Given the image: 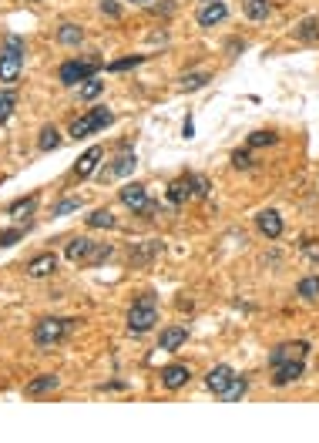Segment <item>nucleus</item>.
<instances>
[{"label": "nucleus", "instance_id": "nucleus-1", "mask_svg": "<svg viewBox=\"0 0 319 443\" xmlns=\"http://www.w3.org/2000/svg\"><path fill=\"white\" fill-rule=\"evenodd\" d=\"M24 54H27V41L21 34H7L3 37V44H0V84L3 87H14L21 81Z\"/></svg>", "mask_w": 319, "mask_h": 443}, {"label": "nucleus", "instance_id": "nucleus-2", "mask_svg": "<svg viewBox=\"0 0 319 443\" xmlns=\"http://www.w3.org/2000/svg\"><path fill=\"white\" fill-rule=\"evenodd\" d=\"M155 322H158V296H155V292H145L132 309H128V333L145 336V333L155 329Z\"/></svg>", "mask_w": 319, "mask_h": 443}, {"label": "nucleus", "instance_id": "nucleus-3", "mask_svg": "<svg viewBox=\"0 0 319 443\" xmlns=\"http://www.w3.org/2000/svg\"><path fill=\"white\" fill-rule=\"evenodd\" d=\"M74 322H78V319H68V316H48V319H41V322L34 326V346L44 349V353L54 349L61 339L74 329Z\"/></svg>", "mask_w": 319, "mask_h": 443}, {"label": "nucleus", "instance_id": "nucleus-4", "mask_svg": "<svg viewBox=\"0 0 319 443\" xmlns=\"http://www.w3.org/2000/svg\"><path fill=\"white\" fill-rule=\"evenodd\" d=\"M98 68H101V61H98V57H91V61L74 57V61H64V64L57 68V81H61L64 87H78L81 81L94 78V74H98Z\"/></svg>", "mask_w": 319, "mask_h": 443}, {"label": "nucleus", "instance_id": "nucleus-5", "mask_svg": "<svg viewBox=\"0 0 319 443\" xmlns=\"http://www.w3.org/2000/svg\"><path fill=\"white\" fill-rule=\"evenodd\" d=\"M114 121V114L107 111V107H91L88 114H81L78 121L71 125V138H88V134H94V131H105L107 125Z\"/></svg>", "mask_w": 319, "mask_h": 443}, {"label": "nucleus", "instance_id": "nucleus-6", "mask_svg": "<svg viewBox=\"0 0 319 443\" xmlns=\"http://www.w3.org/2000/svg\"><path fill=\"white\" fill-rule=\"evenodd\" d=\"M309 356V342L306 339H293V342H279L272 353H269V366H286V363H296V360H306Z\"/></svg>", "mask_w": 319, "mask_h": 443}, {"label": "nucleus", "instance_id": "nucleus-7", "mask_svg": "<svg viewBox=\"0 0 319 443\" xmlns=\"http://www.w3.org/2000/svg\"><path fill=\"white\" fill-rule=\"evenodd\" d=\"M121 205L125 209H132V212H152V202H148V188L145 185H138V182H128L121 192Z\"/></svg>", "mask_w": 319, "mask_h": 443}, {"label": "nucleus", "instance_id": "nucleus-8", "mask_svg": "<svg viewBox=\"0 0 319 443\" xmlns=\"http://www.w3.org/2000/svg\"><path fill=\"white\" fill-rule=\"evenodd\" d=\"M256 229L266 235L269 242H276L279 235H282V215L276 209H263L259 215H256Z\"/></svg>", "mask_w": 319, "mask_h": 443}, {"label": "nucleus", "instance_id": "nucleus-9", "mask_svg": "<svg viewBox=\"0 0 319 443\" xmlns=\"http://www.w3.org/2000/svg\"><path fill=\"white\" fill-rule=\"evenodd\" d=\"M57 265H61V259H57L54 252H41V256H34V259L27 262V276H30V279H44V276H54V272H57Z\"/></svg>", "mask_w": 319, "mask_h": 443}, {"label": "nucleus", "instance_id": "nucleus-10", "mask_svg": "<svg viewBox=\"0 0 319 443\" xmlns=\"http://www.w3.org/2000/svg\"><path fill=\"white\" fill-rule=\"evenodd\" d=\"M188 380H192V369H188L185 363H172L161 369V387H165V390H182Z\"/></svg>", "mask_w": 319, "mask_h": 443}, {"label": "nucleus", "instance_id": "nucleus-11", "mask_svg": "<svg viewBox=\"0 0 319 443\" xmlns=\"http://www.w3.org/2000/svg\"><path fill=\"white\" fill-rule=\"evenodd\" d=\"M306 373V360H296V363H286V366H276L272 369V387H289V383H296L299 376Z\"/></svg>", "mask_w": 319, "mask_h": 443}, {"label": "nucleus", "instance_id": "nucleus-12", "mask_svg": "<svg viewBox=\"0 0 319 443\" xmlns=\"http://www.w3.org/2000/svg\"><path fill=\"white\" fill-rule=\"evenodd\" d=\"M101 158H105V148H101V145H91V148L78 158L74 175H78V178H91V175H94V168L101 165Z\"/></svg>", "mask_w": 319, "mask_h": 443}, {"label": "nucleus", "instance_id": "nucleus-13", "mask_svg": "<svg viewBox=\"0 0 319 443\" xmlns=\"http://www.w3.org/2000/svg\"><path fill=\"white\" fill-rule=\"evenodd\" d=\"M232 376H236V369H232V366L218 363V366H212V369H209V376H205V387H209V393H215V396H218V393H222L225 387H229V383H232Z\"/></svg>", "mask_w": 319, "mask_h": 443}, {"label": "nucleus", "instance_id": "nucleus-14", "mask_svg": "<svg viewBox=\"0 0 319 443\" xmlns=\"http://www.w3.org/2000/svg\"><path fill=\"white\" fill-rule=\"evenodd\" d=\"M225 17H229V7H225L222 0L202 3V10H198V27H215V24H222Z\"/></svg>", "mask_w": 319, "mask_h": 443}, {"label": "nucleus", "instance_id": "nucleus-15", "mask_svg": "<svg viewBox=\"0 0 319 443\" xmlns=\"http://www.w3.org/2000/svg\"><path fill=\"white\" fill-rule=\"evenodd\" d=\"M185 342H188V329H185V326H168V329H161L158 349H165V353H175V349H182Z\"/></svg>", "mask_w": 319, "mask_h": 443}, {"label": "nucleus", "instance_id": "nucleus-16", "mask_svg": "<svg viewBox=\"0 0 319 443\" xmlns=\"http://www.w3.org/2000/svg\"><path fill=\"white\" fill-rule=\"evenodd\" d=\"M61 387V376L57 373H44V376H37V380H30L27 383V396H44V393H54Z\"/></svg>", "mask_w": 319, "mask_h": 443}, {"label": "nucleus", "instance_id": "nucleus-17", "mask_svg": "<svg viewBox=\"0 0 319 443\" xmlns=\"http://www.w3.org/2000/svg\"><path fill=\"white\" fill-rule=\"evenodd\" d=\"M134 165H138V158L132 155V145H125L121 148V155L114 158V165H111V172L107 175H114V178H125V175H132Z\"/></svg>", "mask_w": 319, "mask_h": 443}, {"label": "nucleus", "instance_id": "nucleus-18", "mask_svg": "<svg viewBox=\"0 0 319 443\" xmlns=\"http://www.w3.org/2000/svg\"><path fill=\"white\" fill-rule=\"evenodd\" d=\"M245 390H249V380L236 373V376H232V383H229L225 390L218 393V400H222V403H239L242 396H245Z\"/></svg>", "mask_w": 319, "mask_h": 443}, {"label": "nucleus", "instance_id": "nucleus-19", "mask_svg": "<svg viewBox=\"0 0 319 443\" xmlns=\"http://www.w3.org/2000/svg\"><path fill=\"white\" fill-rule=\"evenodd\" d=\"M91 245H94V242H91V238H84V235H81V238H71V242H68V249H64V256H68L71 262H84L88 259V252H91Z\"/></svg>", "mask_w": 319, "mask_h": 443}, {"label": "nucleus", "instance_id": "nucleus-20", "mask_svg": "<svg viewBox=\"0 0 319 443\" xmlns=\"http://www.w3.org/2000/svg\"><path fill=\"white\" fill-rule=\"evenodd\" d=\"M242 10H245L249 21H266L272 3H269V0H242Z\"/></svg>", "mask_w": 319, "mask_h": 443}, {"label": "nucleus", "instance_id": "nucleus-21", "mask_svg": "<svg viewBox=\"0 0 319 443\" xmlns=\"http://www.w3.org/2000/svg\"><path fill=\"white\" fill-rule=\"evenodd\" d=\"M37 148H41V152H57V148H61V131L54 128V125H44V128H41V138H37Z\"/></svg>", "mask_w": 319, "mask_h": 443}, {"label": "nucleus", "instance_id": "nucleus-22", "mask_svg": "<svg viewBox=\"0 0 319 443\" xmlns=\"http://www.w3.org/2000/svg\"><path fill=\"white\" fill-rule=\"evenodd\" d=\"M81 41H84V30L78 24H64L57 30V44H64V48H78Z\"/></svg>", "mask_w": 319, "mask_h": 443}, {"label": "nucleus", "instance_id": "nucleus-23", "mask_svg": "<svg viewBox=\"0 0 319 443\" xmlns=\"http://www.w3.org/2000/svg\"><path fill=\"white\" fill-rule=\"evenodd\" d=\"M14 107H17V94H14V87H0V125H7V121H10Z\"/></svg>", "mask_w": 319, "mask_h": 443}, {"label": "nucleus", "instance_id": "nucleus-24", "mask_svg": "<svg viewBox=\"0 0 319 443\" xmlns=\"http://www.w3.org/2000/svg\"><path fill=\"white\" fill-rule=\"evenodd\" d=\"M88 225H91V229H114L118 218H114V212L111 209H94L91 215H88Z\"/></svg>", "mask_w": 319, "mask_h": 443}, {"label": "nucleus", "instance_id": "nucleus-25", "mask_svg": "<svg viewBox=\"0 0 319 443\" xmlns=\"http://www.w3.org/2000/svg\"><path fill=\"white\" fill-rule=\"evenodd\" d=\"M296 37H299V41H306V44H316L319 41V21L316 17H306L302 24L296 27Z\"/></svg>", "mask_w": 319, "mask_h": 443}, {"label": "nucleus", "instance_id": "nucleus-26", "mask_svg": "<svg viewBox=\"0 0 319 443\" xmlns=\"http://www.w3.org/2000/svg\"><path fill=\"white\" fill-rule=\"evenodd\" d=\"M37 209V195H30V198H17V202H10L7 205V215L10 218H24V215H30V212Z\"/></svg>", "mask_w": 319, "mask_h": 443}, {"label": "nucleus", "instance_id": "nucleus-27", "mask_svg": "<svg viewBox=\"0 0 319 443\" xmlns=\"http://www.w3.org/2000/svg\"><path fill=\"white\" fill-rule=\"evenodd\" d=\"M296 296H299V299H306V302L319 299V276H306V279L296 286Z\"/></svg>", "mask_w": 319, "mask_h": 443}, {"label": "nucleus", "instance_id": "nucleus-28", "mask_svg": "<svg viewBox=\"0 0 319 443\" xmlns=\"http://www.w3.org/2000/svg\"><path fill=\"white\" fill-rule=\"evenodd\" d=\"M111 252H114V249H111V245H107V242H94V245H91V252H88V265H101V262H107L111 259Z\"/></svg>", "mask_w": 319, "mask_h": 443}, {"label": "nucleus", "instance_id": "nucleus-29", "mask_svg": "<svg viewBox=\"0 0 319 443\" xmlns=\"http://www.w3.org/2000/svg\"><path fill=\"white\" fill-rule=\"evenodd\" d=\"M212 81V74L209 71H192V74H185L182 78V91H198V87H205Z\"/></svg>", "mask_w": 319, "mask_h": 443}, {"label": "nucleus", "instance_id": "nucleus-30", "mask_svg": "<svg viewBox=\"0 0 319 443\" xmlns=\"http://www.w3.org/2000/svg\"><path fill=\"white\" fill-rule=\"evenodd\" d=\"M138 64H145V54H132V57H121V61H111L107 64V71L111 74H121V71H132Z\"/></svg>", "mask_w": 319, "mask_h": 443}, {"label": "nucleus", "instance_id": "nucleus-31", "mask_svg": "<svg viewBox=\"0 0 319 443\" xmlns=\"http://www.w3.org/2000/svg\"><path fill=\"white\" fill-rule=\"evenodd\" d=\"M276 141H279L276 131H252V134H249V148H269V145H276Z\"/></svg>", "mask_w": 319, "mask_h": 443}, {"label": "nucleus", "instance_id": "nucleus-32", "mask_svg": "<svg viewBox=\"0 0 319 443\" xmlns=\"http://www.w3.org/2000/svg\"><path fill=\"white\" fill-rule=\"evenodd\" d=\"M101 87H105V81L88 78L84 84H81V98H84V101H91V98H98V94H101Z\"/></svg>", "mask_w": 319, "mask_h": 443}, {"label": "nucleus", "instance_id": "nucleus-33", "mask_svg": "<svg viewBox=\"0 0 319 443\" xmlns=\"http://www.w3.org/2000/svg\"><path fill=\"white\" fill-rule=\"evenodd\" d=\"M24 235H27V229H7V232H0V249H10V245H17Z\"/></svg>", "mask_w": 319, "mask_h": 443}, {"label": "nucleus", "instance_id": "nucleus-34", "mask_svg": "<svg viewBox=\"0 0 319 443\" xmlns=\"http://www.w3.org/2000/svg\"><path fill=\"white\" fill-rule=\"evenodd\" d=\"M84 202L81 198H61L57 205H54V215H68V212H78Z\"/></svg>", "mask_w": 319, "mask_h": 443}, {"label": "nucleus", "instance_id": "nucleus-35", "mask_svg": "<svg viewBox=\"0 0 319 443\" xmlns=\"http://www.w3.org/2000/svg\"><path fill=\"white\" fill-rule=\"evenodd\" d=\"M232 165H236V168H252V158H249V152H236V155H232Z\"/></svg>", "mask_w": 319, "mask_h": 443}, {"label": "nucleus", "instance_id": "nucleus-36", "mask_svg": "<svg viewBox=\"0 0 319 443\" xmlns=\"http://www.w3.org/2000/svg\"><path fill=\"white\" fill-rule=\"evenodd\" d=\"M101 14H107V17H118V14H121V7H118L114 0H101Z\"/></svg>", "mask_w": 319, "mask_h": 443}, {"label": "nucleus", "instance_id": "nucleus-37", "mask_svg": "<svg viewBox=\"0 0 319 443\" xmlns=\"http://www.w3.org/2000/svg\"><path fill=\"white\" fill-rule=\"evenodd\" d=\"M182 138H195V121L185 118V125H182Z\"/></svg>", "mask_w": 319, "mask_h": 443}, {"label": "nucleus", "instance_id": "nucleus-38", "mask_svg": "<svg viewBox=\"0 0 319 443\" xmlns=\"http://www.w3.org/2000/svg\"><path fill=\"white\" fill-rule=\"evenodd\" d=\"M132 3H148V0H132Z\"/></svg>", "mask_w": 319, "mask_h": 443}, {"label": "nucleus", "instance_id": "nucleus-39", "mask_svg": "<svg viewBox=\"0 0 319 443\" xmlns=\"http://www.w3.org/2000/svg\"><path fill=\"white\" fill-rule=\"evenodd\" d=\"M202 3H212V0H202Z\"/></svg>", "mask_w": 319, "mask_h": 443}]
</instances>
